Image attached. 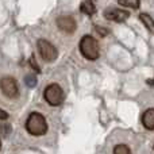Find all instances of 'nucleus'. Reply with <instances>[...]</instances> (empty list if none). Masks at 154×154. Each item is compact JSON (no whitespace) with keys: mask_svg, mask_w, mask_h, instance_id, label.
<instances>
[{"mask_svg":"<svg viewBox=\"0 0 154 154\" xmlns=\"http://www.w3.org/2000/svg\"><path fill=\"white\" fill-rule=\"evenodd\" d=\"M26 130L34 137L45 135L48 133V123L45 116L39 112H31L26 120Z\"/></svg>","mask_w":154,"mask_h":154,"instance_id":"1","label":"nucleus"},{"mask_svg":"<svg viewBox=\"0 0 154 154\" xmlns=\"http://www.w3.org/2000/svg\"><path fill=\"white\" fill-rule=\"evenodd\" d=\"M80 53L89 61H95L99 58V43L91 35H84L80 41Z\"/></svg>","mask_w":154,"mask_h":154,"instance_id":"2","label":"nucleus"},{"mask_svg":"<svg viewBox=\"0 0 154 154\" xmlns=\"http://www.w3.org/2000/svg\"><path fill=\"white\" fill-rule=\"evenodd\" d=\"M43 97L50 106L57 107L62 104V101L65 99V93L58 84H50L43 91Z\"/></svg>","mask_w":154,"mask_h":154,"instance_id":"3","label":"nucleus"},{"mask_svg":"<svg viewBox=\"0 0 154 154\" xmlns=\"http://www.w3.org/2000/svg\"><path fill=\"white\" fill-rule=\"evenodd\" d=\"M38 50H39V54L41 57H42L45 61H54V60L58 57V51H57L56 46L53 45V43H50L48 39H45V38H41L39 41H38Z\"/></svg>","mask_w":154,"mask_h":154,"instance_id":"4","label":"nucleus"},{"mask_svg":"<svg viewBox=\"0 0 154 154\" xmlns=\"http://www.w3.org/2000/svg\"><path fill=\"white\" fill-rule=\"evenodd\" d=\"M0 89L10 99H14L18 96V84H16V80L14 77H3L0 80Z\"/></svg>","mask_w":154,"mask_h":154,"instance_id":"5","label":"nucleus"},{"mask_svg":"<svg viewBox=\"0 0 154 154\" xmlns=\"http://www.w3.org/2000/svg\"><path fill=\"white\" fill-rule=\"evenodd\" d=\"M56 23H57V27H58L61 31L68 32V34H73L77 29L76 20L72 16H66V15L60 16V18H57Z\"/></svg>","mask_w":154,"mask_h":154,"instance_id":"6","label":"nucleus"},{"mask_svg":"<svg viewBox=\"0 0 154 154\" xmlns=\"http://www.w3.org/2000/svg\"><path fill=\"white\" fill-rule=\"evenodd\" d=\"M104 16H106V19L112 20V22H125V20H127L130 14H128V11L120 10V8L109 7L104 11Z\"/></svg>","mask_w":154,"mask_h":154,"instance_id":"7","label":"nucleus"},{"mask_svg":"<svg viewBox=\"0 0 154 154\" xmlns=\"http://www.w3.org/2000/svg\"><path fill=\"white\" fill-rule=\"evenodd\" d=\"M142 125L147 130H154V108H149L142 115Z\"/></svg>","mask_w":154,"mask_h":154,"instance_id":"8","label":"nucleus"},{"mask_svg":"<svg viewBox=\"0 0 154 154\" xmlns=\"http://www.w3.org/2000/svg\"><path fill=\"white\" fill-rule=\"evenodd\" d=\"M80 11L82 14H85V15L92 16L96 12V7H95L93 0H82L81 4H80Z\"/></svg>","mask_w":154,"mask_h":154,"instance_id":"9","label":"nucleus"},{"mask_svg":"<svg viewBox=\"0 0 154 154\" xmlns=\"http://www.w3.org/2000/svg\"><path fill=\"white\" fill-rule=\"evenodd\" d=\"M139 19H141L142 23H143L145 26H146V29L149 30L150 32H154V19L149 15V14L142 12L141 15H139Z\"/></svg>","mask_w":154,"mask_h":154,"instance_id":"10","label":"nucleus"},{"mask_svg":"<svg viewBox=\"0 0 154 154\" xmlns=\"http://www.w3.org/2000/svg\"><path fill=\"white\" fill-rule=\"evenodd\" d=\"M118 3L120 5H123V7H130V8L137 10V8H139L141 0H118Z\"/></svg>","mask_w":154,"mask_h":154,"instance_id":"11","label":"nucleus"},{"mask_svg":"<svg viewBox=\"0 0 154 154\" xmlns=\"http://www.w3.org/2000/svg\"><path fill=\"white\" fill-rule=\"evenodd\" d=\"M114 154H131V150L127 145L120 143L114 147Z\"/></svg>","mask_w":154,"mask_h":154,"instance_id":"12","label":"nucleus"},{"mask_svg":"<svg viewBox=\"0 0 154 154\" xmlns=\"http://www.w3.org/2000/svg\"><path fill=\"white\" fill-rule=\"evenodd\" d=\"M24 82H26V85L29 88H34L37 85V77H35V75L30 73V75H27L24 77Z\"/></svg>","mask_w":154,"mask_h":154,"instance_id":"13","label":"nucleus"},{"mask_svg":"<svg viewBox=\"0 0 154 154\" xmlns=\"http://www.w3.org/2000/svg\"><path fill=\"white\" fill-rule=\"evenodd\" d=\"M95 31L97 32L100 37H107L108 35V30L106 27H100V26H95Z\"/></svg>","mask_w":154,"mask_h":154,"instance_id":"14","label":"nucleus"},{"mask_svg":"<svg viewBox=\"0 0 154 154\" xmlns=\"http://www.w3.org/2000/svg\"><path fill=\"white\" fill-rule=\"evenodd\" d=\"M2 133L4 137H8L11 133V125H8V123H4V125H2Z\"/></svg>","mask_w":154,"mask_h":154,"instance_id":"15","label":"nucleus"},{"mask_svg":"<svg viewBox=\"0 0 154 154\" xmlns=\"http://www.w3.org/2000/svg\"><path fill=\"white\" fill-rule=\"evenodd\" d=\"M30 65H31V66L32 68H34V70H35V72H38V73H39V66H38V65H37V62H35V60H34V57H31V58H30Z\"/></svg>","mask_w":154,"mask_h":154,"instance_id":"16","label":"nucleus"},{"mask_svg":"<svg viewBox=\"0 0 154 154\" xmlns=\"http://www.w3.org/2000/svg\"><path fill=\"white\" fill-rule=\"evenodd\" d=\"M7 118H8V114L0 108V120H4V119H7Z\"/></svg>","mask_w":154,"mask_h":154,"instance_id":"17","label":"nucleus"},{"mask_svg":"<svg viewBox=\"0 0 154 154\" xmlns=\"http://www.w3.org/2000/svg\"><path fill=\"white\" fill-rule=\"evenodd\" d=\"M147 84H149V85H154V77H153V79H150V80H147Z\"/></svg>","mask_w":154,"mask_h":154,"instance_id":"18","label":"nucleus"},{"mask_svg":"<svg viewBox=\"0 0 154 154\" xmlns=\"http://www.w3.org/2000/svg\"><path fill=\"white\" fill-rule=\"evenodd\" d=\"M0 147H2V142H0Z\"/></svg>","mask_w":154,"mask_h":154,"instance_id":"19","label":"nucleus"}]
</instances>
